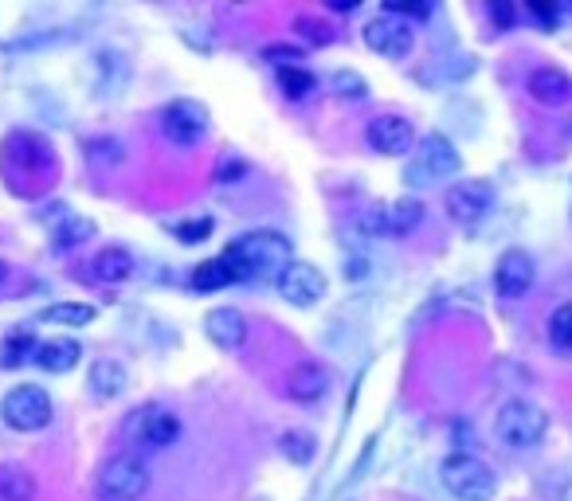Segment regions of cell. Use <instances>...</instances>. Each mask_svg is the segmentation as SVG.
I'll return each instance as SVG.
<instances>
[{"mask_svg":"<svg viewBox=\"0 0 572 501\" xmlns=\"http://www.w3.org/2000/svg\"><path fill=\"white\" fill-rule=\"evenodd\" d=\"M549 431V415L529 404V400H506L494 415V439L510 451H529L545 439Z\"/></svg>","mask_w":572,"mask_h":501,"instance_id":"obj_2","label":"cell"},{"mask_svg":"<svg viewBox=\"0 0 572 501\" xmlns=\"http://www.w3.org/2000/svg\"><path fill=\"white\" fill-rule=\"evenodd\" d=\"M263 55H267V59H275V63H279V71H283V67H298V63H302V51H298V47H267Z\"/></svg>","mask_w":572,"mask_h":501,"instance_id":"obj_30","label":"cell"},{"mask_svg":"<svg viewBox=\"0 0 572 501\" xmlns=\"http://www.w3.org/2000/svg\"><path fill=\"white\" fill-rule=\"evenodd\" d=\"M420 169H424V177L431 181H443V177H455L459 173V165H463V157H459V149L447 141L443 134H428L420 141Z\"/></svg>","mask_w":572,"mask_h":501,"instance_id":"obj_15","label":"cell"},{"mask_svg":"<svg viewBox=\"0 0 572 501\" xmlns=\"http://www.w3.org/2000/svg\"><path fill=\"white\" fill-rule=\"evenodd\" d=\"M279 87L286 91V98H306V94L314 91V75L310 71H302V67H283L279 71Z\"/></svg>","mask_w":572,"mask_h":501,"instance_id":"obj_27","label":"cell"},{"mask_svg":"<svg viewBox=\"0 0 572 501\" xmlns=\"http://www.w3.org/2000/svg\"><path fill=\"white\" fill-rule=\"evenodd\" d=\"M192 286H196L200 294H212V290L236 286V274L224 263V255H216V259H208V263H200V267L192 271Z\"/></svg>","mask_w":572,"mask_h":501,"instance_id":"obj_23","label":"cell"},{"mask_svg":"<svg viewBox=\"0 0 572 501\" xmlns=\"http://www.w3.org/2000/svg\"><path fill=\"white\" fill-rule=\"evenodd\" d=\"M490 20H494L498 28H510V24H514V8H510V4H498V0H494V4H490Z\"/></svg>","mask_w":572,"mask_h":501,"instance_id":"obj_32","label":"cell"},{"mask_svg":"<svg viewBox=\"0 0 572 501\" xmlns=\"http://www.w3.org/2000/svg\"><path fill=\"white\" fill-rule=\"evenodd\" d=\"M298 28H302V36H306V40H314V44H330V40H334L326 24H314V20H298Z\"/></svg>","mask_w":572,"mask_h":501,"instance_id":"obj_31","label":"cell"},{"mask_svg":"<svg viewBox=\"0 0 572 501\" xmlns=\"http://www.w3.org/2000/svg\"><path fill=\"white\" fill-rule=\"evenodd\" d=\"M149 490V466L138 455H114L95 478L98 501H142Z\"/></svg>","mask_w":572,"mask_h":501,"instance_id":"obj_4","label":"cell"},{"mask_svg":"<svg viewBox=\"0 0 572 501\" xmlns=\"http://www.w3.org/2000/svg\"><path fill=\"white\" fill-rule=\"evenodd\" d=\"M83 357V345L71 341V337H55V341H40L36 349V365L44 372H71Z\"/></svg>","mask_w":572,"mask_h":501,"instance_id":"obj_18","label":"cell"},{"mask_svg":"<svg viewBox=\"0 0 572 501\" xmlns=\"http://www.w3.org/2000/svg\"><path fill=\"white\" fill-rule=\"evenodd\" d=\"M208 231H212V224H208V220H200V224H189V228H177V235H181L185 243H200Z\"/></svg>","mask_w":572,"mask_h":501,"instance_id":"obj_33","label":"cell"},{"mask_svg":"<svg viewBox=\"0 0 572 501\" xmlns=\"http://www.w3.org/2000/svg\"><path fill=\"white\" fill-rule=\"evenodd\" d=\"M279 294H283L290 306H314V302H322L326 298V274L318 271L314 263H290L279 278Z\"/></svg>","mask_w":572,"mask_h":501,"instance_id":"obj_10","label":"cell"},{"mask_svg":"<svg viewBox=\"0 0 572 501\" xmlns=\"http://www.w3.org/2000/svg\"><path fill=\"white\" fill-rule=\"evenodd\" d=\"M32 345H40V341H24V337L8 341V345L0 349V365H4V368H16L20 361H24V357H28V353L36 357V349H32Z\"/></svg>","mask_w":572,"mask_h":501,"instance_id":"obj_29","label":"cell"},{"mask_svg":"<svg viewBox=\"0 0 572 501\" xmlns=\"http://www.w3.org/2000/svg\"><path fill=\"white\" fill-rule=\"evenodd\" d=\"M122 388H126V365L110 361V357L95 361V368H91V396L114 400V396H122Z\"/></svg>","mask_w":572,"mask_h":501,"instance_id":"obj_20","label":"cell"},{"mask_svg":"<svg viewBox=\"0 0 572 501\" xmlns=\"http://www.w3.org/2000/svg\"><path fill=\"white\" fill-rule=\"evenodd\" d=\"M494 208V188L486 181H463L447 192V216L455 224H478Z\"/></svg>","mask_w":572,"mask_h":501,"instance_id":"obj_11","label":"cell"},{"mask_svg":"<svg viewBox=\"0 0 572 501\" xmlns=\"http://www.w3.org/2000/svg\"><path fill=\"white\" fill-rule=\"evenodd\" d=\"M326 392H330V368L302 361V365H294L286 372V396L294 404H318Z\"/></svg>","mask_w":572,"mask_h":501,"instance_id":"obj_14","label":"cell"},{"mask_svg":"<svg viewBox=\"0 0 572 501\" xmlns=\"http://www.w3.org/2000/svg\"><path fill=\"white\" fill-rule=\"evenodd\" d=\"M0 282H4V263H0Z\"/></svg>","mask_w":572,"mask_h":501,"instance_id":"obj_35","label":"cell"},{"mask_svg":"<svg viewBox=\"0 0 572 501\" xmlns=\"http://www.w3.org/2000/svg\"><path fill=\"white\" fill-rule=\"evenodd\" d=\"M369 145L384 153V157H404L408 149H412V141H416V126L404 118V114H381V118H373L369 122Z\"/></svg>","mask_w":572,"mask_h":501,"instance_id":"obj_12","label":"cell"},{"mask_svg":"<svg viewBox=\"0 0 572 501\" xmlns=\"http://www.w3.org/2000/svg\"><path fill=\"white\" fill-rule=\"evenodd\" d=\"M549 341H553V349L572 353V302H561L549 314Z\"/></svg>","mask_w":572,"mask_h":501,"instance_id":"obj_24","label":"cell"},{"mask_svg":"<svg viewBox=\"0 0 572 501\" xmlns=\"http://www.w3.org/2000/svg\"><path fill=\"white\" fill-rule=\"evenodd\" d=\"M36 498V478L16 466V462H4L0 466V501H32Z\"/></svg>","mask_w":572,"mask_h":501,"instance_id":"obj_21","label":"cell"},{"mask_svg":"<svg viewBox=\"0 0 572 501\" xmlns=\"http://www.w3.org/2000/svg\"><path fill=\"white\" fill-rule=\"evenodd\" d=\"M330 8H334V12H353L357 0H330Z\"/></svg>","mask_w":572,"mask_h":501,"instance_id":"obj_34","label":"cell"},{"mask_svg":"<svg viewBox=\"0 0 572 501\" xmlns=\"http://www.w3.org/2000/svg\"><path fill=\"white\" fill-rule=\"evenodd\" d=\"M279 451H283L294 466H306V462L314 458V435H310V431H286L283 439H279Z\"/></svg>","mask_w":572,"mask_h":501,"instance_id":"obj_26","label":"cell"},{"mask_svg":"<svg viewBox=\"0 0 572 501\" xmlns=\"http://www.w3.org/2000/svg\"><path fill=\"white\" fill-rule=\"evenodd\" d=\"M529 98L541 106H565L572 98V79L557 67H537L529 75Z\"/></svg>","mask_w":572,"mask_h":501,"instance_id":"obj_17","label":"cell"},{"mask_svg":"<svg viewBox=\"0 0 572 501\" xmlns=\"http://www.w3.org/2000/svg\"><path fill=\"white\" fill-rule=\"evenodd\" d=\"M95 306H87V302H59V306H51L44 318L51 325H91L95 321Z\"/></svg>","mask_w":572,"mask_h":501,"instance_id":"obj_25","label":"cell"},{"mask_svg":"<svg viewBox=\"0 0 572 501\" xmlns=\"http://www.w3.org/2000/svg\"><path fill=\"white\" fill-rule=\"evenodd\" d=\"M91 271H95V278L102 286H122V282H130V274H134V255H130L126 247H106V251H98Z\"/></svg>","mask_w":572,"mask_h":501,"instance_id":"obj_19","label":"cell"},{"mask_svg":"<svg viewBox=\"0 0 572 501\" xmlns=\"http://www.w3.org/2000/svg\"><path fill=\"white\" fill-rule=\"evenodd\" d=\"M330 87H334V94H341V98H353V102L369 98V83H365L357 71H334Z\"/></svg>","mask_w":572,"mask_h":501,"instance_id":"obj_28","label":"cell"},{"mask_svg":"<svg viewBox=\"0 0 572 501\" xmlns=\"http://www.w3.org/2000/svg\"><path fill=\"white\" fill-rule=\"evenodd\" d=\"M224 263L232 267L236 282L251 278H279L290 267V243L279 231H247L236 243H228Z\"/></svg>","mask_w":572,"mask_h":501,"instance_id":"obj_1","label":"cell"},{"mask_svg":"<svg viewBox=\"0 0 572 501\" xmlns=\"http://www.w3.org/2000/svg\"><path fill=\"white\" fill-rule=\"evenodd\" d=\"M439 482H443V490H447L451 498H459V501H490L494 498V490H498L494 470H490L482 458L463 455V451L443 458Z\"/></svg>","mask_w":572,"mask_h":501,"instance_id":"obj_3","label":"cell"},{"mask_svg":"<svg viewBox=\"0 0 572 501\" xmlns=\"http://www.w3.org/2000/svg\"><path fill=\"white\" fill-rule=\"evenodd\" d=\"M424 204L412 200V196H400L392 204H377L361 216V231L365 235H412V231L424 224Z\"/></svg>","mask_w":572,"mask_h":501,"instance_id":"obj_8","label":"cell"},{"mask_svg":"<svg viewBox=\"0 0 572 501\" xmlns=\"http://www.w3.org/2000/svg\"><path fill=\"white\" fill-rule=\"evenodd\" d=\"M0 415L12 431H44L51 423V396L40 384H16L12 392H4Z\"/></svg>","mask_w":572,"mask_h":501,"instance_id":"obj_6","label":"cell"},{"mask_svg":"<svg viewBox=\"0 0 572 501\" xmlns=\"http://www.w3.org/2000/svg\"><path fill=\"white\" fill-rule=\"evenodd\" d=\"M208 130H212V118H208V110H204L200 102H192V98L169 102L165 114H161V134L169 137L173 145H181V149H196V145L208 137Z\"/></svg>","mask_w":572,"mask_h":501,"instance_id":"obj_7","label":"cell"},{"mask_svg":"<svg viewBox=\"0 0 572 501\" xmlns=\"http://www.w3.org/2000/svg\"><path fill=\"white\" fill-rule=\"evenodd\" d=\"M204 333H208V341L220 345V349H243V341H247V321H243L239 310L224 306V310H212V314L204 318Z\"/></svg>","mask_w":572,"mask_h":501,"instance_id":"obj_16","label":"cell"},{"mask_svg":"<svg viewBox=\"0 0 572 501\" xmlns=\"http://www.w3.org/2000/svg\"><path fill=\"white\" fill-rule=\"evenodd\" d=\"M365 44L373 47L384 59H404L412 44H416V28L404 20V16H392V12H381L377 20L365 24Z\"/></svg>","mask_w":572,"mask_h":501,"instance_id":"obj_9","label":"cell"},{"mask_svg":"<svg viewBox=\"0 0 572 501\" xmlns=\"http://www.w3.org/2000/svg\"><path fill=\"white\" fill-rule=\"evenodd\" d=\"M122 435H126L130 447H138V451H161V447H173V443L181 439V419H177L173 411L157 408V404H145V408L126 415Z\"/></svg>","mask_w":572,"mask_h":501,"instance_id":"obj_5","label":"cell"},{"mask_svg":"<svg viewBox=\"0 0 572 501\" xmlns=\"http://www.w3.org/2000/svg\"><path fill=\"white\" fill-rule=\"evenodd\" d=\"M91 239H95V220H87V216H67V220H59L51 228V243L59 251H71V247L91 243Z\"/></svg>","mask_w":572,"mask_h":501,"instance_id":"obj_22","label":"cell"},{"mask_svg":"<svg viewBox=\"0 0 572 501\" xmlns=\"http://www.w3.org/2000/svg\"><path fill=\"white\" fill-rule=\"evenodd\" d=\"M537 282V263L529 251H506L494 267V286L502 298H525Z\"/></svg>","mask_w":572,"mask_h":501,"instance_id":"obj_13","label":"cell"}]
</instances>
